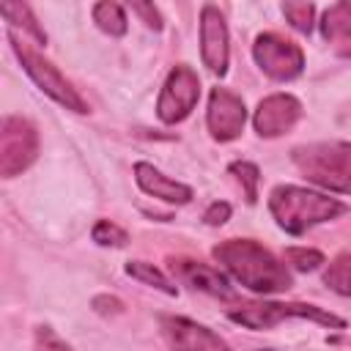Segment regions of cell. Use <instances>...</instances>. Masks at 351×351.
I'll return each mask as SVG.
<instances>
[{
  "mask_svg": "<svg viewBox=\"0 0 351 351\" xmlns=\"http://www.w3.org/2000/svg\"><path fill=\"white\" fill-rule=\"evenodd\" d=\"M167 263H170V271L184 285H189L195 291H203V293H211V296H222V299L233 296V288H230L228 277L222 271H217L214 266L192 261V258H170Z\"/></svg>",
  "mask_w": 351,
  "mask_h": 351,
  "instance_id": "13",
  "label": "cell"
},
{
  "mask_svg": "<svg viewBox=\"0 0 351 351\" xmlns=\"http://www.w3.org/2000/svg\"><path fill=\"white\" fill-rule=\"evenodd\" d=\"M302 118V101L291 93H271L258 101L252 126L261 137H280Z\"/></svg>",
  "mask_w": 351,
  "mask_h": 351,
  "instance_id": "12",
  "label": "cell"
},
{
  "mask_svg": "<svg viewBox=\"0 0 351 351\" xmlns=\"http://www.w3.org/2000/svg\"><path fill=\"white\" fill-rule=\"evenodd\" d=\"M252 58L258 69L277 82H291L304 71V52L299 44L280 33H261L252 44Z\"/></svg>",
  "mask_w": 351,
  "mask_h": 351,
  "instance_id": "7",
  "label": "cell"
},
{
  "mask_svg": "<svg viewBox=\"0 0 351 351\" xmlns=\"http://www.w3.org/2000/svg\"><path fill=\"white\" fill-rule=\"evenodd\" d=\"M93 22L99 25V30H104L107 36H123L126 33V11H123V5L121 3H110V0H104V3H96L93 5Z\"/></svg>",
  "mask_w": 351,
  "mask_h": 351,
  "instance_id": "17",
  "label": "cell"
},
{
  "mask_svg": "<svg viewBox=\"0 0 351 351\" xmlns=\"http://www.w3.org/2000/svg\"><path fill=\"white\" fill-rule=\"evenodd\" d=\"M228 173L236 176V181L244 186L247 203H255V200H258V181H261L258 165H252V162H247V159H239V162H230Z\"/></svg>",
  "mask_w": 351,
  "mask_h": 351,
  "instance_id": "20",
  "label": "cell"
},
{
  "mask_svg": "<svg viewBox=\"0 0 351 351\" xmlns=\"http://www.w3.org/2000/svg\"><path fill=\"white\" fill-rule=\"evenodd\" d=\"M228 219H230V203H225V200H214V203L206 208V214H203V222L211 225V228H219V225H225Z\"/></svg>",
  "mask_w": 351,
  "mask_h": 351,
  "instance_id": "26",
  "label": "cell"
},
{
  "mask_svg": "<svg viewBox=\"0 0 351 351\" xmlns=\"http://www.w3.org/2000/svg\"><path fill=\"white\" fill-rule=\"evenodd\" d=\"M285 261L296 271H315L324 263V252H318L313 247H288L285 250Z\"/></svg>",
  "mask_w": 351,
  "mask_h": 351,
  "instance_id": "23",
  "label": "cell"
},
{
  "mask_svg": "<svg viewBox=\"0 0 351 351\" xmlns=\"http://www.w3.org/2000/svg\"><path fill=\"white\" fill-rule=\"evenodd\" d=\"M211 255L228 269V274L255 293H280L291 288V271L255 239H225Z\"/></svg>",
  "mask_w": 351,
  "mask_h": 351,
  "instance_id": "1",
  "label": "cell"
},
{
  "mask_svg": "<svg viewBox=\"0 0 351 351\" xmlns=\"http://www.w3.org/2000/svg\"><path fill=\"white\" fill-rule=\"evenodd\" d=\"M126 274L134 277V280H140V282H145V285H151V288H156V291H162V293H167V296H176V293H178V288H176L154 263L129 261V263H126Z\"/></svg>",
  "mask_w": 351,
  "mask_h": 351,
  "instance_id": "19",
  "label": "cell"
},
{
  "mask_svg": "<svg viewBox=\"0 0 351 351\" xmlns=\"http://www.w3.org/2000/svg\"><path fill=\"white\" fill-rule=\"evenodd\" d=\"M134 181L137 186L151 195V197H159L165 203H176V206H184L192 200V186L176 181V178H167L162 170H156L154 165L148 162H137L134 165Z\"/></svg>",
  "mask_w": 351,
  "mask_h": 351,
  "instance_id": "14",
  "label": "cell"
},
{
  "mask_svg": "<svg viewBox=\"0 0 351 351\" xmlns=\"http://www.w3.org/2000/svg\"><path fill=\"white\" fill-rule=\"evenodd\" d=\"M291 159L310 184L326 192L351 195V143L332 140L299 145L293 148Z\"/></svg>",
  "mask_w": 351,
  "mask_h": 351,
  "instance_id": "3",
  "label": "cell"
},
{
  "mask_svg": "<svg viewBox=\"0 0 351 351\" xmlns=\"http://www.w3.org/2000/svg\"><path fill=\"white\" fill-rule=\"evenodd\" d=\"M228 318L244 329H271L285 318H307L315 321L321 326H332V329H346V321L329 310H321L315 304H304V302H250L241 304L236 310L228 313Z\"/></svg>",
  "mask_w": 351,
  "mask_h": 351,
  "instance_id": "4",
  "label": "cell"
},
{
  "mask_svg": "<svg viewBox=\"0 0 351 351\" xmlns=\"http://www.w3.org/2000/svg\"><path fill=\"white\" fill-rule=\"evenodd\" d=\"M90 236H93V241H96L99 247H123V244L129 241L126 230H123L121 225L110 222V219H99V222L93 225Z\"/></svg>",
  "mask_w": 351,
  "mask_h": 351,
  "instance_id": "22",
  "label": "cell"
},
{
  "mask_svg": "<svg viewBox=\"0 0 351 351\" xmlns=\"http://www.w3.org/2000/svg\"><path fill=\"white\" fill-rule=\"evenodd\" d=\"M38 156V132L22 115H5L0 123V176L16 178Z\"/></svg>",
  "mask_w": 351,
  "mask_h": 351,
  "instance_id": "6",
  "label": "cell"
},
{
  "mask_svg": "<svg viewBox=\"0 0 351 351\" xmlns=\"http://www.w3.org/2000/svg\"><path fill=\"white\" fill-rule=\"evenodd\" d=\"M261 351H271V348H261Z\"/></svg>",
  "mask_w": 351,
  "mask_h": 351,
  "instance_id": "28",
  "label": "cell"
},
{
  "mask_svg": "<svg viewBox=\"0 0 351 351\" xmlns=\"http://www.w3.org/2000/svg\"><path fill=\"white\" fill-rule=\"evenodd\" d=\"M93 310L101 313V315H115V313H123V302L115 299V296H96L93 299Z\"/></svg>",
  "mask_w": 351,
  "mask_h": 351,
  "instance_id": "27",
  "label": "cell"
},
{
  "mask_svg": "<svg viewBox=\"0 0 351 351\" xmlns=\"http://www.w3.org/2000/svg\"><path fill=\"white\" fill-rule=\"evenodd\" d=\"M269 211L285 233L299 236L313 225L340 217L346 206L337 197H329L324 192L293 186V184H280L269 195Z\"/></svg>",
  "mask_w": 351,
  "mask_h": 351,
  "instance_id": "2",
  "label": "cell"
},
{
  "mask_svg": "<svg viewBox=\"0 0 351 351\" xmlns=\"http://www.w3.org/2000/svg\"><path fill=\"white\" fill-rule=\"evenodd\" d=\"M244 123H247L244 99L228 88H211L208 110H206V126L211 137L219 143H230L244 132Z\"/></svg>",
  "mask_w": 351,
  "mask_h": 351,
  "instance_id": "9",
  "label": "cell"
},
{
  "mask_svg": "<svg viewBox=\"0 0 351 351\" xmlns=\"http://www.w3.org/2000/svg\"><path fill=\"white\" fill-rule=\"evenodd\" d=\"M324 285L340 296H351V252H340L324 271Z\"/></svg>",
  "mask_w": 351,
  "mask_h": 351,
  "instance_id": "18",
  "label": "cell"
},
{
  "mask_svg": "<svg viewBox=\"0 0 351 351\" xmlns=\"http://www.w3.org/2000/svg\"><path fill=\"white\" fill-rule=\"evenodd\" d=\"M162 335L167 337L173 351H230L228 343L208 326L184 318V315H162Z\"/></svg>",
  "mask_w": 351,
  "mask_h": 351,
  "instance_id": "10",
  "label": "cell"
},
{
  "mask_svg": "<svg viewBox=\"0 0 351 351\" xmlns=\"http://www.w3.org/2000/svg\"><path fill=\"white\" fill-rule=\"evenodd\" d=\"M129 8H132V11L145 22V27L162 30V14H159V8H156L154 3H132Z\"/></svg>",
  "mask_w": 351,
  "mask_h": 351,
  "instance_id": "25",
  "label": "cell"
},
{
  "mask_svg": "<svg viewBox=\"0 0 351 351\" xmlns=\"http://www.w3.org/2000/svg\"><path fill=\"white\" fill-rule=\"evenodd\" d=\"M282 14H285V19L291 22L293 30H299V33H310L313 30V16H315V5L313 3L288 0V3H282Z\"/></svg>",
  "mask_w": 351,
  "mask_h": 351,
  "instance_id": "21",
  "label": "cell"
},
{
  "mask_svg": "<svg viewBox=\"0 0 351 351\" xmlns=\"http://www.w3.org/2000/svg\"><path fill=\"white\" fill-rule=\"evenodd\" d=\"M200 99V77L195 74L192 66L178 63L170 69L159 101H156V115L162 123H181L197 104Z\"/></svg>",
  "mask_w": 351,
  "mask_h": 351,
  "instance_id": "8",
  "label": "cell"
},
{
  "mask_svg": "<svg viewBox=\"0 0 351 351\" xmlns=\"http://www.w3.org/2000/svg\"><path fill=\"white\" fill-rule=\"evenodd\" d=\"M33 351H71V346L52 326H38L33 335Z\"/></svg>",
  "mask_w": 351,
  "mask_h": 351,
  "instance_id": "24",
  "label": "cell"
},
{
  "mask_svg": "<svg viewBox=\"0 0 351 351\" xmlns=\"http://www.w3.org/2000/svg\"><path fill=\"white\" fill-rule=\"evenodd\" d=\"M321 36L326 41H343L351 36V0L335 3L321 16Z\"/></svg>",
  "mask_w": 351,
  "mask_h": 351,
  "instance_id": "15",
  "label": "cell"
},
{
  "mask_svg": "<svg viewBox=\"0 0 351 351\" xmlns=\"http://www.w3.org/2000/svg\"><path fill=\"white\" fill-rule=\"evenodd\" d=\"M8 41H11V49H14V55L19 58L22 69L27 71V77H30L52 101H58L60 107H66V110H71V112H80V115L88 112L85 99H82V96L77 93V88L58 71V66H52L44 55H38L30 44H25L22 38H16L14 33H8Z\"/></svg>",
  "mask_w": 351,
  "mask_h": 351,
  "instance_id": "5",
  "label": "cell"
},
{
  "mask_svg": "<svg viewBox=\"0 0 351 351\" xmlns=\"http://www.w3.org/2000/svg\"><path fill=\"white\" fill-rule=\"evenodd\" d=\"M200 55H203V63L208 66L211 74L225 77L228 58H230L228 25H225L222 11L217 5H211V3L200 8Z\"/></svg>",
  "mask_w": 351,
  "mask_h": 351,
  "instance_id": "11",
  "label": "cell"
},
{
  "mask_svg": "<svg viewBox=\"0 0 351 351\" xmlns=\"http://www.w3.org/2000/svg\"><path fill=\"white\" fill-rule=\"evenodd\" d=\"M0 14L5 16V22H11V27H22L36 44H47V33L27 3H0Z\"/></svg>",
  "mask_w": 351,
  "mask_h": 351,
  "instance_id": "16",
  "label": "cell"
}]
</instances>
